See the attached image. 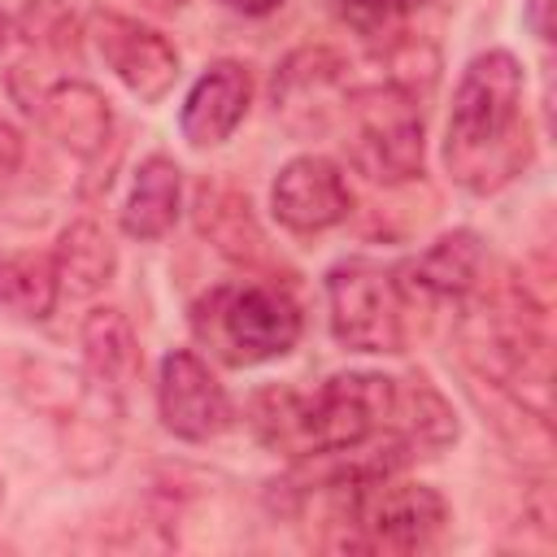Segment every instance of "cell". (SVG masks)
<instances>
[{"instance_id":"1","label":"cell","mask_w":557,"mask_h":557,"mask_svg":"<svg viewBox=\"0 0 557 557\" xmlns=\"http://www.w3.org/2000/svg\"><path fill=\"white\" fill-rule=\"evenodd\" d=\"M248 422L265 448L287 453L296 461L322 453H352L370 444H400V379L348 370L331 374L313 392L265 387L252 396Z\"/></svg>"},{"instance_id":"2","label":"cell","mask_w":557,"mask_h":557,"mask_svg":"<svg viewBox=\"0 0 557 557\" xmlns=\"http://www.w3.org/2000/svg\"><path fill=\"white\" fill-rule=\"evenodd\" d=\"M522 65L513 52H479L457 83L444 165L466 191H500L531 161V131L522 117Z\"/></svg>"},{"instance_id":"3","label":"cell","mask_w":557,"mask_h":557,"mask_svg":"<svg viewBox=\"0 0 557 557\" xmlns=\"http://www.w3.org/2000/svg\"><path fill=\"white\" fill-rule=\"evenodd\" d=\"M191 331L226 366H261L296 348L300 305L278 283H218L191 305Z\"/></svg>"},{"instance_id":"4","label":"cell","mask_w":557,"mask_h":557,"mask_svg":"<svg viewBox=\"0 0 557 557\" xmlns=\"http://www.w3.org/2000/svg\"><path fill=\"white\" fill-rule=\"evenodd\" d=\"M339 492L335 527L339 535L326 540L331 548L352 553H418L431 548L448 527V505L426 483H396L361 479V483H326Z\"/></svg>"},{"instance_id":"5","label":"cell","mask_w":557,"mask_h":557,"mask_svg":"<svg viewBox=\"0 0 557 557\" xmlns=\"http://www.w3.org/2000/svg\"><path fill=\"white\" fill-rule=\"evenodd\" d=\"M344 148L348 161L370 183H405L422 174L426 157V131H422V104L413 87L396 78H379L366 87H348L344 100Z\"/></svg>"},{"instance_id":"6","label":"cell","mask_w":557,"mask_h":557,"mask_svg":"<svg viewBox=\"0 0 557 557\" xmlns=\"http://www.w3.org/2000/svg\"><path fill=\"white\" fill-rule=\"evenodd\" d=\"M405 296L396 270L374 261H339L326 274L331 331L352 352H405Z\"/></svg>"},{"instance_id":"7","label":"cell","mask_w":557,"mask_h":557,"mask_svg":"<svg viewBox=\"0 0 557 557\" xmlns=\"http://www.w3.org/2000/svg\"><path fill=\"white\" fill-rule=\"evenodd\" d=\"M348 87V61L326 44H309L278 61L270 78V104L283 131H292L296 139H313L339 122Z\"/></svg>"},{"instance_id":"8","label":"cell","mask_w":557,"mask_h":557,"mask_svg":"<svg viewBox=\"0 0 557 557\" xmlns=\"http://www.w3.org/2000/svg\"><path fill=\"white\" fill-rule=\"evenodd\" d=\"M87 35L100 61L117 74V83L131 96H139L144 104H157L170 96L178 78V52L157 26H144L139 17H126L113 9H96L87 17Z\"/></svg>"},{"instance_id":"9","label":"cell","mask_w":557,"mask_h":557,"mask_svg":"<svg viewBox=\"0 0 557 557\" xmlns=\"http://www.w3.org/2000/svg\"><path fill=\"white\" fill-rule=\"evenodd\" d=\"M157 409L161 426L187 444H209L231 426V396L191 348H174L161 357Z\"/></svg>"},{"instance_id":"10","label":"cell","mask_w":557,"mask_h":557,"mask_svg":"<svg viewBox=\"0 0 557 557\" xmlns=\"http://www.w3.org/2000/svg\"><path fill=\"white\" fill-rule=\"evenodd\" d=\"M270 209L287 231L318 235V231H331L348 218L352 191H348V183L331 157L305 152L278 170V178L270 187Z\"/></svg>"},{"instance_id":"11","label":"cell","mask_w":557,"mask_h":557,"mask_svg":"<svg viewBox=\"0 0 557 557\" xmlns=\"http://www.w3.org/2000/svg\"><path fill=\"white\" fill-rule=\"evenodd\" d=\"M252 104V74L239 61H213L187 91L178 126L183 139L196 148H213L235 135V126L248 117Z\"/></svg>"},{"instance_id":"12","label":"cell","mask_w":557,"mask_h":557,"mask_svg":"<svg viewBox=\"0 0 557 557\" xmlns=\"http://www.w3.org/2000/svg\"><path fill=\"white\" fill-rule=\"evenodd\" d=\"M35 113H39V126L61 148H70L83 161L100 157L104 144H109V135H113V109H109L104 91L91 87V83H83V78H57V83H48L35 96Z\"/></svg>"},{"instance_id":"13","label":"cell","mask_w":557,"mask_h":557,"mask_svg":"<svg viewBox=\"0 0 557 557\" xmlns=\"http://www.w3.org/2000/svg\"><path fill=\"white\" fill-rule=\"evenodd\" d=\"M483 239L474 231H448L440 235L426 252H418L413 261H405L396 274L400 283V296L405 300H418V296H431V300H466L479 283H483Z\"/></svg>"},{"instance_id":"14","label":"cell","mask_w":557,"mask_h":557,"mask_svg":"<svg viewBox=\"0 0 557 557\" xmlns=\"http://www.w3.org/2000/svg\"><path fill=\"white\" fill-rule=\"evenodd\" d=\"M139 370H144V357L126 313L109 305L91 309L83 318V383L126 405V392L139 379Z\"/></svg>"},{"instance_id":"15","label":"cell","mask_w":557,"mask_h":557,"mask_svg":"<svg viewBox=\"0 0 557 557\" xmlns=\"http://www.w3.org/2000/svg\"><path fill=\"white\" fill-rule=\"evenodd\" d=\"M196 226L231 261L252 265V261L265 257V235H261V226L252 218V205L231 183H200V191H196Z\"/></svg>"},{"instance_id":"16","label":"cell","mask_w":557,"mask_h":557,"mask_svg":"<svg viewBox=\"0 0 557 557\" xmlns=\"http://www.w3.org/2000/svg\"><path fill=\"white\" fill-rule=\"evenodd\" d=\"M178 200H183V170L170 157H144L131 183V196L122 205V231L131 239H161L178 222Z\"/></svg>"},{"instance_id":"17","label":"cell","mask_w":557,"mask_h":557,"mask_svg":"<svg viewBox=\"0 0 557 557\" xmlns=\"http://www.w3.org/2000/svg\"><path fill=\"white\" fill-rule=\"evenodd\" d=\"M52 265H57L61 292H70V296H96V292L109 287V278L117 270V252H113V239L91 218H78V222H70L57 235Z\"/></svg>"},{"instance_id":"18","label":"cell","mask_w":557,"mask_h":557,"mask_svg":"<svg viewBox=\"0 0 557 557\" xmlns=\"http://www.w3.org/2000/svg\"><path fill=\"white\" fill-rule=\"evenodd\" d=\"M61 278L52 252H4L0 257V313L17 322H44L57 309Z\"/></svg>"},{"instance_id":"19","label":"cell","mask_w":557,"mask_h":557,"mask_svg":"<svg viewBox=\"0 0 557 557\" xmlns=\"http://www.w3.org/2000/svg\"><path fill=\"white\" fill-rule=\"evenodd\" d=\"M17 30L26 35V44H39V48H52V52H70L78 44L74 13L61 0H30L26 13L17 17Z\"/></svg>"},{"instance_id":"20","label":"cell","mask_w":557,"mask_h":557,"mask_svg":"<svg viewBox=\"0 0 557 557\" xmlns=\"http://www.w3.org/2000/svg\"><path fill=\"white\" fill-rule=\"evenodd\" d=\"M339 9H344V17H348L352 26H361L366 35L387 30V26L405 13V4H400V0H339Z\"/></svg>"},{"instance_id":"21","label":"cell","mask_w":557,"mask_h":557,"mask_svg":"<svg viewBox=\"0 0 557 557\" xmlns=\"http://www.w3.org/2000/svg\"><path fill=\"white\" fill-rule=\"evenodd\" d=\"M17 165H22V135L9 122H0V187L17 174Z\"/></svg>"},{"instance_id":"22","label":"cell","mask_w":557,"mask_h":557,"mask_svg":"<svg viewBox=\"0 0 557 557\" xmlns=\"http://www.w3.org/2000/svg\"><path fill=\"white\" fill-rule=\"evenodd\" d=\"M527 22H531V30L540 39H548V30H553V0H527Z\"/></svg>"},{"instance_id":"23","label":"cell","mask_w":557,"mask_h":557,"mask_svg":"<svg viewBox=\"0 0 557 557\" xmlns=\"http://www.w3.org/2000/svg\"><path fill=\"white\" fill-rule=\"evenodd\" d=\"M231 9H239V13H252V17H261V13H270V9H278L283 0H226Z\"/></svg>"},{"instance_id":"24","label":"cell","mask_w":557,"mask_h":557,"mask_svg":"<svg viewBox=\"0 0 557 557\" xmlns=\"http://www.w3.org/2000/svg\"><path fill=\"white\" fill-rule=\"evenodd\" d=\"M9 39H13V17H9V13H0V52L9 48Z\"/></svg>"},{"instance_id":"25","label":"cell","mask_w":557,"mask_h":557,"mask_svg":"<svg viewBox=\"0 0 557 557\" xmlns=\"http://www.w3.org/2000/svg\"><path fill=\"white\" fill-rule=\"evenodd\" d=\"M148 9H157V13H174V9H183L187 0H144Z\"/></svg>"},{"instance_id":"26","label":"cell","mask_w":557,"mask_h":557,"mask_svg":"<svg viewBox=\"0 0 557 557\" xmlns=\"http://www.w3.org/2000/svg\"><path fill=\"white\" fill-rule=\"evenodd\" d=\"M400 4H405V9H413V4H431V0H400Z\"/></svg>"},{"instance_id":"27","label":"cell","mask_w":557,"mask_h":557,"mask_svg":"<svg viewBox=\"0 0 557 557\" xmlns=\"http://www.w3.org/2000/svg\"><path fill=\"white\" fill-rule=\"evenodd\" d=\"M0 500H4V479H0Z\"/></svg>"}]
</instances>
